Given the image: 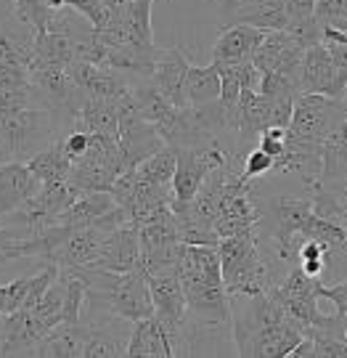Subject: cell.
Masks as SVG:
<instances>
[{
  "mask_svg": "<svg viewBox=\"0 0 347 358\" xmlns=\"http://www.w3.org/2000/svg\"><path fill=\"white\" fill-rule=\"evenodd\" d=\"M318 189V186H316ZM321 189H329V192H334L342 202L347 205V176H342V178L332 180V183H326V186H321Z\"/></svg>",
  "mask_w": 347,
  "mask_h": 358,
  "instance_id": "cell-42",
  "label": "cell"
},
{
  "mask_svg": "<svg viewBox=\"0 0 347 358\" xmlns=\"http://www.w3.org/2000/svg\"><path fill=\"white\" fill-rule=\"evenodd\" d=\"M0 327H3V316H0Z\"/></svg>",
  "mask_w": 347,
  "mask_h": 358,
  "instance_id": "cell-46",
  "label": "cell"
},
{
  "mask_svg": "<svg viewBox=\"0 0 347 358\" xmlns=\"http://www.w3.org/2000/svg\"><path fill=\"white\" fill-rule=\"evenodd\" d=\"M125 356L172 358L178 356V353H175V340H172L168 327L156 319V316H146L141 321H133Z\"/></svg>",
  "mask_w": 347,
  "mask_h": 358,
  "instance_id": "cell-14",
  "label": "cell"
},
{
  "mask_svg": "<svg viewBox=\"0 0 347 358\" xmlns=\"http://www.w3.org/2000/svg\"><path fill=\"white\" fill-rule=\"evenodd\" d=\"M75 128L85 130L90 136H119V117H117V103L106 99H82L77 115H75Z\"/></svg>",
  "mask_w": 347,
  "mask_h": 358,
  "instance_id": "cell-19",
  "label": "cell"
},
{
  "mask_svg": "<svg viewBox=\"0 0 347 358\" xmlns=\"http://www.w3.org/2000/svg\"><path fill=\"white\" fill-rule=\"evenodd\" d=\"M329 244L323 242H313V239H305V242L297 247L295 252V263L305 271L308 276H321L323 266H326V255H329Z\"/></svg>",
  "mask_w": 347,
  "mask_h": 358,
  "instance_id": "cell-27",
  "label": "cell"
},
{
  "mask_svg": "<svg viewBox=\"0 0 347 358\" xmlns=\"http://www.w3.org/2000/svg\"><path fill=\"white\" fill-rule=\"evenodd\" d=\"M313 213V202L310 199H300V196H279L263 210V220L273 223V242H276V255L283 263H292V242L300 234L302 223Z\"/></svg>",
  "mask_w": 347,
  "mask_h": 358,
  "instance_id": "cell-9",
  "label": "cell"
},
{
  "mask_svg": "<svg viewBox=\"0 0 347 358\" xmlns=\"http://www.w3.org/2000/svg\"><path fill=\"white\" fill-rule=\"evenodd\" d=\"M13 154L11 149H8V143L3 141V136H0V165H6V162H11Z\"/></svg>",
  "mask_w": 347,
  "mask_h": 358,
  "instance_id": "cell-43",
  "label": "cell"
},
{
  "mask_svg": "<svg viewBox=\"0 0 347 358\" xmlns=\"http://www.w3.org/2000/svg\"><path fill=\"white\" fill-rule=\"evenodd\" d=\"M218 66H228L233 72V77L239 80V85L242 88H249V90H258L260 88V77H263V72H260L258 66L252 64V59L249 62H236V64H218Z\"/></svg>",
  "mask_w": 347,
  "mask_h": 358,
  "instance_id": "cell-37",
  "label": "cell"
},
{
  "mask_svg": "<svg viewBox=\"0 0 347 358\" xmlns=\"http://www.w3.org/2000/svg\"><path fill=\"white\" fill-rule=\"evenodd\" d=\"M316 358H347V340L332 332H310Z\"/></svg>",
  "mask_w": 347,
  "mask_h": 358,
  "instance_id": "cell-30",
  "label": "cell"
},
{
  "mask_svg": "<svg viewBox=\"0 0 347 358\" xmlns=\"http://www.w3.org/2000/svg\"><path fill=\"white\" fill-rule=\"evenodd\" d=\"M342 103H345V109H347V88H345V93H342Z\"/></svg>",
  "mask_w": 347,
  "mask_h": 358,
  "instance_id": "cell-44",
  "label": "cell"
},
{
  "mask_svg": "<svg viewBox=\"0 0 347 358\" xmlns=\"http://www.w3.org/2000/svg\"><path fill=\"white\" fill-rule=\"evenodd\" d=\"M115 205H117L115 196H112L109 192L80 194L77 199L59 215L56 223H64V226H69V229H85V226H90V223H96L101 215H106Z\"/></svg>",
  "mask_w": 347,
  "mask_h": 358,
  "instance_id": "cell-21",
  "label": "cell"
},
{
  "mask_svg": "<svg viewBox=\"0 0 347 358\" xmlns=\"http://www.w3.org/2000/svg\"><path fill=\"white\" fill-rule=\"evenodd\" d=\"M289 358H316V345H313V337L305 334L295 348H292V353Z\"/></svg>",
  "mask_w": 347,
  "mask_h": 358,
  "instance_id": "cell-40",
  "label": "cell"
},
{
  "mask_svg": "<svg viewBox=\"0 0 347 358\" xmlns=\"http://www.w3.org/2000/svg\"><path fill=\"white\" fill-rule=\"evenodd\" d=\"M27 167L35 173V178L40 183H53V180H69V170H72V162L64 157L61 152V143L53 141L51 146L40 149L38 154L29 157Z\"/></svg>",
  "mask_w": 347,
  "mask_h": 358,
  "instance_id": "cell-25",
  "label": "cell"
},
{
  "mask_svg": "<svg viewBox=\"0 0 347 358\" xmlns=\"http://www.w3.org/2000/svg\"><path fill=\"white\" fill-rule=\"evenodd\" d=\"M220 96V69L218 64L207 66H189V75L183 83V99L186 106H202V103L215 101Z\"/></svg>",
  "mask_w": 347,
  "mask_h": 358,
  "instance_id": "cell-24",
  "label": "cell"
},
{
  "mask_svg": "<svg viewBox=\"0 0 347 358\" xmlns=\"http://www.w3.org/2000/svg\"><path fill=\"white\" fill-rule=\"evenodd\" d=\"M93 268L117 271V273L141 268L138 229L128 223V226H119V229H115L112 234H106V239L101 242V250H98V257H96Z\"/></svg>",
  "mask_w": 347,
  "mask_h": 358,
  "instance_id": "cell-13",
  "label": "cell"
},
{
  "mask_svg": "<svg viewBox=\"0 0 347 358\" xmlns=\"http://www.w3.org/2000/svg\"><path fill=\"white\" fill-rule=\"evenodd\" d=\"M226 24H249L263 32H273V29H286L289 16L283 11V0H258L239 13H233Z\"/></svg>",
  "mask_w": 347,
  "mask_h": 358,
  "instance_id": "cell-23",
  "label": "cell"
},
{
  "mask_svg": "<svg viewBox=\"0 0 347 358\" xmlns=\"http://www.w3.org/2000/svg\"><path fill=\"white\" fill-rule=\"evenodd\" d=\"M106 234H112V231H103L98 226L72 229V234L64 239V244L56 250L51 263H56L59 268H88V266L96 263Z\"/></svg>",
  "mask_w": 347,
  "mask_h": 358,
  "instance_id": "cell-15",
  "label": "cell"
},
{
  "mask_svg": "<svg viewBox=\"0 0 347 358\" xmlns=\"http://www.w3.org/2000/svg\"><path fill=\"white\" fill-rule=\"evenodd\" d=\"M19 239H27L22 231L0 226V266H3V263H11V247L19 242Z\"/></svg>",
  "mask_w": 347,
  "mask_h": 358,
  "instance_id": "cell-39",
  "label": "cell"
},
{
  "mask_svg": "<svg viewBox=\"0 0 347 358\" xmlns=\"http://www.w3.org/2000/svg\"><path fill=\"white\" fill-rule=\"evenodd\" d=\"M135 3H149V6H152V3H154V0H135Z\"/></svg>",
  "mask_w": 347,
  "mask_h": 358,
  "instance_id": "cell-45",
  "label": "cell"
},
{
  "mask_svg": "<svg viewBox=\"0 0 347 358\" xmlns=\"http://www.w3.org/2000/svg\"><path fill=\"white\" fill-rule=\"evenodd\" d=\"M283 11L289 16V22H300L316 16V0H283Z\"/></svg>",
  "mask_w": 347,
  "mask_h": 358,
  "instance_id": "cell-38",
  "label": "cell"
},
{
  "mask_svg": "<svg viewBox=\"0 0 347 358\" xmlns=\"http://www.w3.org/2000/svg\"><path fill=\"white\" fill-rule=\"evenodd\" d=\"M329 53H332V59H334V64L339 69H347V45H339V43H323Z\"/></svg>",
  "mask_w": 347,
  "mask_h": 358,
  "instance_id": "cell-41",
  "label": "cell"
},
{
  "mask_svg": "<svg viewBox=\"0 0 347 358\" xmlns=\"http://www.w3.org/2000/svg\"><path fill=\"white\" fill-rule=\"evenodd\" d=\"M265 32L249 24H226L220 38L212 45V64H236L249 62L252 53L258 51Z\"/></svg>",
  "mask_w": 347,
  "mask_h": 358,
  "instance_id": "cell-16",
  "label": "cell"
},
{
  "mask_svg": "<svg viewBox=\"0 0 347 358\" xmlns=\"http://www.w3.org/2000/svg\"><path fill=\"white\" fill-rule=\"evenodd\" d=\"M244 303L236 310L231 308L236 353L246 358H289L292 348L305 337L302 327L268 292L244 297Z\"/></svg>",
  "mask_w": 347,
  "mask_h": 358,
  "instance_id": "cell-1",
  "label": "cell"
},
{
  "mask_svg": "<svg viewBox=\"0 0 347 358\" xmlns=\"http://www.w3.org/2000/svg\"><path fill=\"white\" fill-rule=\"evenodd\" d=\"M345 115L347 109L342 99H332L321 93H300L295 101V112H292V122L286 130L297 138L323 143Z\"/></svg>",
  "mask_w": 347,
  "mask_h": 358,
  "instance_id": "cell-6",
  "label": "cell"
},
{
  "mask_svg": "<svg viewBox=\"0 0 347 358\" xmlns=\"http://www.w3.org/2000/svg\"><path fill=\"white\" fill-rule=\"evenodd\" d=\"M13 13L22 24H27L35 32H43L48 27L51 6H48V0H13Z\"/></svg>",
  "mask_w": 347,
  "mask_h": 358,
  "instance_id": "cell-28",
  "label": "cell"
},
{
  "mask_svg": "<svg viewBox=\"0 0 347 358\" xmlns=\"http://www.w3.org/2000/svg\"><path fill=\"white\" fill-rule=\"evenodd\" d=\"M318 300H329L334 313H347V279L337 284H318Z\"/></svg>",
  "mask_w": 347,
  "mask_h": 358,
  "instance_id": "cell-36",
  "label": "cell"
},
{
  "mask_svg": "<svg viewBox=\"0 0 347 358\" xmlns=\"http://www.w3.org/2000/svg\"><path fill=\"white\" fill-rule=\"evenodd\" d=\"M316 19L321 27H334L347 19V0H316Z\"/></svg>",
  "mask_w": 347,
  "mask_h": 358,
  "instance_id": "cell-31",
  "label": "cell"
},
{
  "mask_svg": "<svg viewBox=\"0 0 347 358\" xmlns=\"http://www.w3.org/2000/svg\"><path fill=\"white\" fill-rule=\"evenodd\" d=\"M69 80L77 85L88 99H106V101H117L125 90L130 88L128 80L122 77V72L109 69V66H96L88 64L82 59H75L66 66Z\"/></svg>",
  "mask_w": 347,
  "mask_h": 358,
  "instance_id": "cell-12",
  "label": "cell"
},
{
  "mask_svg": "<svg viewBox=\"0 0 347 358\" xmlns=\"http://www.w3.org/2000/svg\"><path fill=\"white\" fill-rule=\"evenodd\" d=\"M85 324H59L38 343L32 356L43 358H82L85 348Z\"/></svg>",
  "mask_w": 347,
  "mask_h": 358,
  "instance_id": "cell-20",
  "label": "cell"
},
{
  "mask_svg": "<svg viewBox=\"0 0 347 358\" xmlns=\"http://www.w3.org/2000/svg\"><path fill=\"white\" fill-rule=\"evenodd\" d=\"M146 284L154 303V316L170 329L175 340V353L180 356V337H183V321H186V294L180 284L178 271H159L146 273Z\"/></svg>",
  "mask_w": 347,
  "mask_h": 358,
  "instance_id": "cell-7",
  "label": "cell"
},
{
  "mask_svg": "<svg viewBox=\"0 0 347 358\" xmlns=\"http://www.w3.org/2000/svg\"><path fill=\"white\" fill-rule=\"evenodd\" d=\"M72 62H75V40L61 35V32H51V29L35 32L32 64H53L66 69Z\"/></svg>",
  "mask_w": 347,
  "mask_h": 358,
  "instance_id": "cell-22",
  "label": "cell"
},
{
  "mask_svg": "<svg viewBox=\"0 0 347 358\" xmlns=\"http://www.w3.org/2000/svg\"><path fill=\"white\" fill-rule=\"evenodd\" d=\"M347 88V69H339L323 43H316L302 53L300 66V93H321L342 99Z\"/></svg>",
  "mask_w": 347,
  "mask_h": 358,
  "instance_id": "cell-8",
  "label": "cell"
},
{
  "mask_svg": "<svg viewBox=\"0 0 347 358\" xmlns=\"http://www.w3.org/2000/svg\"><path fill=\"white\" fill-rule=\"evenodd\" d=\"M48 334L45 324L35 316V310L19 308L3 316L0 327V356H32L38 343Z\"/></svg>",
  "mask_w": 347,
  "mask_h": 358,
  "instance_id": "cell-11",
  "label": "cell"
},
{
  "mask_svg": "<svg viewBox=\"0 0 347 358\" xmlns=\"http://www.w3.org/2000/svg\"><path fill=\"white\" fill-rule=\"evenodd\" d=\"M59 143H61V152H64L66 159H69V162H77V159H82L85 152H88L90 136L85 130H72L66 138H59Z\"/></svg>",
  "mask_w": 347,
  "mask_h": 358,
  "instance_id": "cell-34",
  "label": "cell"
},
{
  "mask_svg": "<svg viewBox=\"0 0 347 358\" xmlns=\"http://www.w3.org/2000/svg\"><path fill=\"white\" fill-rule=\"evenodd\" d=\"M283 146H286V130L283 128H265L263 133H260L258 149L260 152H265L268 157H273V159L281 157Z\"/></svg>",
  "mask_w": 347,
  "mask_h": 358,
  "instance_id": "cell-35",
  "label": "cell"
},
{
  "mask_svg": "<svg viewBox=\"0 0 347 358\" xmlns=\"http://www.w3.org/2000/svg\"><path fill=\"white\" fill-rule=\"evenodd\" d=\"M175 165H178V152L175 146H162L159 152H154L149 159H143L141 165L135 167L138 176L152 183H159V186H170L172 183V176H175Z\"/></svg>",
  "mask_w": 347,
  "mask_h": 358,
  "instance_id": "cell-26",
  "label": "cell"
},
{
  "mask_svg": "<svg viewBox=\"0 0 347 358\" xmlns=\"http://www.w3.org/2000/svg\"><path fill=\"white\" fill-rule=\"evenodd\" d=\"M186 319L202 327H231V300L220 273L218 244H186L178 268Z\"/></svg>",
  "mask_w": 347,
  "mask_h": 358,
  "instance_id": "cell-2",
  "label": "cell"
},
{
  "mask_svg": "<svg viewBox=\"0 0 347 358\" xmlns=\"http://www.w3.org/2000/svg\"><path fill=\"white\" fill-rule=\"evenodd\" d=\"M189 66H191V62L186 59V53L180 51V48L159 51V56H156L154 72H152V85L175 106H186L183 83H186V75H189Z\"/></svg>",
  "mask_w": 347,
  "mask_h": 358,
  "instance_id": "cell-18",
  "label": "cell"
},
{
  "mask_svg": "<svg viewBox=\"0 0 347 358\" xmlns=\"http://www.w3.org/2000/svg\"><path fill=\"white\" fill-rule=\"evenodd\" d=\"M0 136L8 143L13 159H29L43 149L45 138H51V109L27 106L0 112Z\"/></svg>",
  "mask_w": 347,
  "mask_h": 358,
  "instance_id": "cell-5",
  "label": "cell"
},
{
  "mask_svg": "<svg viewBox=\"0 0 347 358\" xmlns=\"http://www.w3.org/2000/svg\"><path fill=\"white\" fill-rule=\"evenodd\" d=\"M302 53H305V48L286 29H273V32H265L258 51L252 53V64L258 66L263 75L265 72H279V75L292 77L300 85Z\"/></svg>",
  "mask_w": 347,
  "mask_h": 358,
  "instance_id": "cell-10",
  "label": "cell"
},
{
  "mask_svg": "<svg viewBox=\"0 0 347 358\" xmlns=\"http://www.w3.org/2000/svg\"><path fill=\"white\" fill-rule=\"evenodd\" d=\"M218 255L228 297L231 294H244V297L265 294L276 284L270 266L260 255V234L220 236Z\"/></svg>",
  "mask_w": 347,
  "mask_h": 358,
  "instance_id": "cell-3",
  "label": "cell"
},
{
  "mask_svg": "<svg viewBox=\"0 0 347 358\" xmlns=\"http://www.w3.org/2000/svg\"><path fill=\"white\" fill-rule=\"evenodd\" d=\"M40 186L43 183L35 178V173L19 159L0 165V217L22 207L27 199H32L40 192Z\"/></svg>",
  "mask_w": 347,
  "mask_h": 358,
  "instance_id": "cell-17",
  "label": "cell"
},
{
  "mask_svg": "<svg viewBox=\"0 0 347 358\" xmlns=\"http://www.w3.org/2000/svg\"><path fill=\"white\" fill-rule=\"evenodd\" d=\"M27 292H29V276L13 279L11 284H0V316H8L24 306Z\"/></svg>",
  "mask_w": 347,
  "mask_h": 358,
  "instance_id": "cell-29",
  "label": "cell"
},
{
  "mask_svg": "<svg viewBox=\"0 0 347 358\" xmlns=\"http://www.w3.org/2000/svg\"><path fill=\"white\" fill-rule=\"evenodd\" d=\"M220 69V103L226 106V109H233L236 103H239V96H242V85H239V80L233 77V72L228 66H218Z\"/></svg>",
  "mask_w": 347,
  "mask_h": 358,
  "instance_id": "cell-33",
  "label": "cell"
},
{
  "mask_svg": "<svg viewBox=\"0 0 347 358\" xmlns=\"http://www.w3.org/2000/svg\"><path fill=\"white\" fill-rule=\"evenodd\" d=\"M175 152H178V165H175V176L170 183L172 196H175L172 202H191L207 176L233 159V154L226 152L218 141L180 146Z\"/></svg>",
  "mask_w": 347,
  "mask_h": 358,
  "instance_id": "cell-4",
  "label": "cell"
},
{
  "mask_svg": "<svg viewBox=\"0 0 347 358\" xmlns=\"http://www.w3.org/2000/svg\"><path fill=\"white\" fill-rule=\"evenodd\" d=\"M273 157H268L265 152H260V149H252V152L244 157V167H242V176L244 178H263V176H268L270 170H273Z\"/></svg>",
  "mask_w": 347,
  "mask_h": 358,
  "instance_id": "cell-32",
  "label": "cell"
}]
</instances>
